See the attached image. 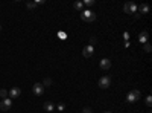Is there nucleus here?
Here are the masks:
<instances>
[{"instance_id":"1","label":"nucleus","mask_w":152,"mask_h":113,"mask_svg":"<svg viewBox=\"0 0 152 113\" xmlns=\"http://www.w3.org/2000/svg\"><path fill=\"white\" fill-rule=\"evenodd\" d=\"M81 18L87 23H91V21L96 20V14L91 9H84V11H81Z\"/></svg>"},{"instance_id":"2","label":"nucleus","mask_w":152,"mask_h":113,"mask_svg":"<svg viewBox=\"0 0 152 113\" xmlns=\"http://www.w3.org/2000/svg\"><path fill=\"white\" fill-rule=\"evenodd\" d=\"M140 98H142V93L138 92V90H131L128 95H126V101H128L129 104H134V103H137Z\"/></svg>"},{"instance_id":"3","label":"nucleus","mask_w":152,"mask_h":113,"mask_svg":"<svg viewBox=\"0 0 152 113\" xmlns=\"http://www.w3.org/2000/svg\"><path fill=\"white\" fill-rule=\"evenodd\" d=\"M32 92H34V95H37V96H43V93H44V86H43L41 83H35V84L32 86Z\"/></svg>"},{"instance_id":"4","label":"nucleus","mask_w":152,"mask_h":113,"mask_svg":"<svg viewBox=\"0 0 152 113\" xmlns=\"http://www.w3.org/2000/svg\"><path fill=\"white\" fill-rule=\"evenodd\" d=\"M123 11L126 12V14H135V12H137V5L132 3V2H128V3H125Z\"/></svg>"},{"instance_id":"5","label":"nucleus","mask_w":152,"mask_h":113,"mask_svg":"<svg viewBox=\"0 0 152 113\" xmlns=\"http://www.w3.org/2000/svg\"><path fill=\"white\" fill-rule=\"evenodd\" d=\"M110 84H111V80H110V77H107V75L99 80V87L100 89H108Z\"/></svg>"},{"instance_id":"6","label":"nucleus","mask_w":152,"mask_h":113,"mask_svg":"<svg viewBox=\"0 0 152 113\" xmlns=\"http://www.w3.org/2000/svg\"><path fill=\"white\" fill-rule=\"evenodd\" d=\"M12 107V101H11V98H5L2 99V103H0V110H9Z\"/></svg>"},{"instance_id":"7","label":"nucleus","mask_w":152,"mask_h":113,"mask_svg":"<svg viewBox=\"0 0 152 113\" xmlns=\"http://www.w3.org/2000/svg\"><path fill=\"white\" fill-rule=\"evenodd\" d=\"M93 54H94V46H90V44H88V46H85V47L82 49V55H84L85 58H90Z\"/></svg>"},{"instance_id":"8","label":"nucleus","mask_w":152,"mask_h":113,"mask_svg":"<svg viewBox=\"0 0 152 113\" xmlns=\"http://www.w3.org/2000/svg\"><path fill=\"white\" fill-rule=\"evenodd\" d=\"M21 95V90L18 89V87H12V89L8 92V98H20Z\"/></svg>"},{"instance_id":"9","label":"nucleus","mask_w":152,"mask_h":113,"mask_svg":"<svg viewBox=\"0 0 152 113\" xmlns=\"http://www.w3.org/2000/svg\"><path fill=\"white\" fill-rule=\"evenodd\" d=\"M99 66H100V69H102V70H108L111 67V61L108 58H104V60H100Z\"/></svg>"},{"instance_id":"10","label":"nucleus","mask_w":152,"mask_h":113,"mask_svg":"<svg viewBox=\"0 0 152 113\" xmlns=\"http://www.w3.org/2000/svg\"><path fill=\"white\" fill-rule=\"evenodd\" d=\"M43 107H44L46 112H53V110H55V104L50 103V101H46V103L43 104Z\"/></svg>"},{"instance_id":"11","label":"nucleus","mask_w":152,"mask_h":113,"mask_svg":"<svg viewBox=\"0 0 152 113\" xmlns=\"http://www.w3.org/2000/svg\"><path fill=\"white\" fill-rule=\"evenodd\" d=\"M137 9H138V12H140V14H148V12H149V6H148L146 3H142Z\"/></svg>"},{"instance_id":"12","label":"nucleus","mask_w":152,"mask_h":113,"mask_svg":"<svg viewBox=\"0 0 152 113\" xmlns=\"http://www.w3.org/2000/svg\"><path fill=\"white\" fill-rule=\"evenodd\" d=\"M148 37H149V35H148V32H146V31H143L140 35H138V41H140V43H148Z\"/></svg>"},{"instance_id":"13","label":"nucleus","mask_w":152,"mask_h":113,"mask_svg":"<svg viewBox=\"0 0 152 113\" xmlns=\"http://www.w3.org/2000/svg\"><path fill=\"white\" fill-rule=\"evenodd\" d=\"M73 8H75L76 11H84V3H82V2H75Z\"/></svg>"},{"instance_id":"14","label":"nucleus","mask_w":152,"mask_h":113,"mask_svg":"<svg viewBox=\"0 0 152 113\" xmlns=\"http://www.w3.org/2000/svg\"><path fill=\"white\" fill-rule=\"evenodd\" d=\"M84 6H93L94 5V0H85V2H82Z\"/></svg>"},{"instance_id":"15","label":"nucleus","mask_w":152,"mask_h":113,"mask_svg":"<svg viewBox=\"0 0 152 113\" xmlns=\"http://www.w3.org/2000/svg\"><path fill=\"white\" fill-rule=\"evenodd\" d=\"M143 49H145V52H148V54H149V52L152 51V47H151V44H149V43H145Z\"/></svg>"},{"instance_id":"16","label":"nucleus","mask_w":152,"mask_h":113,"mask_svg":"<svg viewBox=\"0 0 152 113\" xmlns=\"http://www.w3.org/2000/svg\"><path fill=\"white\" fill-rule=\"evenodd\" d=\"M26 6H28L29 9H35V8H37V3H35V2H28Z\"/></svg>"},{"instance_id":"17","label":"nucleus","mask_w":152,"mask_h":113,"mask_svg":"<svg viewBox=\"0 0 152 113\" xmlns=\"http://www.w3.org/2000/svg\"><path fill=\"white\" fill-rule=\"evenodd\" d=\"M146 106H148V107H151V106H152V96H151V95H148V96H146Z\"/></svg>"},{"instance_id":"18","label":"nucleus","mask_w":152,"mask_h":113,"mask_svg":"<svg viewBox=\"0 0 152 113\" xmlns=\"http://www.w3.org/2000/svg\"><path fill=\"white\" fill-rule=\"evenodd\" d=\"M58 37H59V38H61V40H66V38H67V34L61 31V32H58Z\"/></svg>"},{"instance_id":"19","label":"nucleus","mask_w":152,"mask_h":113,"mask_svg":"<svg viewBox=\"0 0 152 113\" xmlns=\"http://www.w3.org/2000/svg\"><path fill=\"white\" fill-rule=\"evenodd\" d=\"M0 96H2L3 99H5V98H8V90H5V89H2V90H0Z\"/></svg>"},{"instance_id":"20","label":"nucleus","mask_w":152,"mask_h":113,"mask_svg":"<svg viewBox=\"0 0 152 113\" xmlns=\"http://www.w3.org/2000/svg\"><path fill=\"white\" fill-rule=\"evenodd\" d=\"M50 84H52V80H50V78H46L44 83H43V86H46V87H49Z\"/></svg>"},{"instance_id":"21","label":"nucleus","mask_w":152,"mask_h":113,"mask_svg":"<svg viewBox=\"0 0 152 113\" xmlns=\"http://www.w3.org/2000/svg\"><path fill=\"white\" fill-rule=\"evenodd\" d=\"M55 109H58L59 112H64V109H66V106H64V104H58V106H55Z\"/></svg>"},{"instance_id":"22","label":"nucleus","mask_w":152,"mask_h":113,"mask_svg":"<svg viewBox=\"0 0 152 113\" xmlns=\"http://www.w3.org/2000/svg\"><path fill=\"white\" fill-rule=\"evenodd\" d=\"M82 113H91V109L90 107H84L82 109Z\"/></svg>"},{"instance_id":"23","label":"nucleus","mask_w":152,"mask_h":113,"mask_svg":"<svg viewBox=\"0 0 152 113\" xmlns=\"http://www.w3.org/2000/svg\"><path fill=\"white\" fill-rule=\"evenodd\" d=\"M94 43H96V38L91 37V38H90V46H94Z\"/></svg>"},{"instance_id":"24","label":"nucleus","mask_w":152,"mask_h":113,"mask_svg":"<svg viewBox=\"0 0 152 113\" xmlns=\"http://www.w3.org/2000/svg\"><path fill=\"white\" fill-rule=\"evenodd\" d=\"M104 113H113V112H110V110H108V112H104Z\"/></svg>"},{"instance_id":"25","label":"nucleus","mask_w":152,"mask_h":113,"mask_svg":"<svg viewBox=\"0 0 152 113\" xmlns=\"http://www.w3.org/2000/svg\"><path fill=\"white\" fill-rule=\"evenodd\" d=\"M0 29H2V24H0Z\"/></svg>"}]
</instances>
